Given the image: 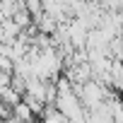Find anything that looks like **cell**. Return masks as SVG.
I'll use <instances>...</instances> for the list:
<instances>
[{"label": "cell", "instance_id": "3957f363", "mask_svg": "<svg viewBox=\"0 0 123 123\" xmlns=\"http://www.w3.org/2000/svg\"><path fill=\"white\" fill-rule=\"evenodd\" d=\"M12 70H15V63L10 58L0 55V75H12Z\"/></svg>", "mask_w": 123, "mask_h": 123}, {"label": "cell", "instance_id": "7a4b0ae2", "mask_svg": "<svg viewBox=\"0 0 123 123\" xmlns=\"http://www.w3.org/2000/svg\"><path fill=\"white\" fill-rule=\"evenodd\" d=\"M0 101H3L5 106H10V109H12L15 104H19V101H22V94H19L17 89H12V87H5L3 92H0Z\"/></svg>", "mask_w": 123, "mask_h": 123}, {"label": "cell", "instance_id": "277c9868", "mask_svg": "<svg viewBox=\"0 0 123 123\" xmlns=\"http://www.w3.org/2000/svg\"><path fill=\"white\" fill-rule=\"evenodd\" d=\"M15 3H19V5H24V3H27V0H15Z\"/></svg>", "mask_w": 123, "mask_h": 123}, {"label": "cell", "instance_id": "6da1fadb", "mask_svg": "<svg viewBox=\"0 0 123 123\" xmlns=\"http://www.w3.org/2000/svg\"><path fill=\"white\" fill-rule=\"evenodd\" d=\"M12 118H15L17 123H29V121H34V113H31V109H29L24 101H19V104L12 106Z\"/></svg>", "mask_w": 123, "mask_h": 123}]
</instances>
